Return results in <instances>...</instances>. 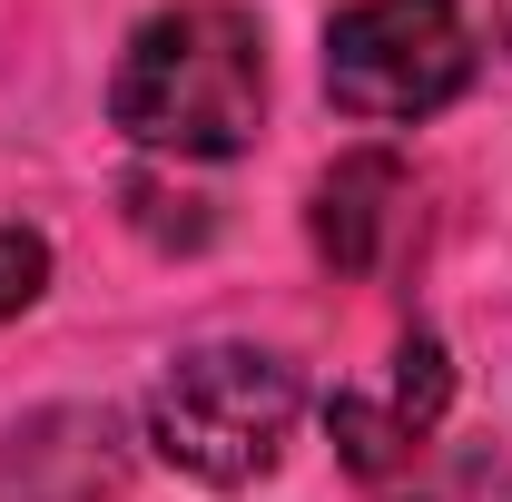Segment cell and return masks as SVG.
I'll list each match as a JSON object with an SVG mask.
<instances>
[{"label": "cell", "mask_w": 512, "mask_h": 502, "mask_svg": "<svg viewBox=\"0 0 512 502\" xmlns=\"http://www.w3.org/2000/svg\"><path fill=\"white\" fill-rule=\"evenodd\" d=\"M109 119L148 158H237L266 119V40L237 0L148 10L119 50Z\"/></svg>", "instance_id": "cell-1"}, {"label": "cell", "mask_w": 512, "mask_h": 502, "mask_svg": "<svg viewBox=\"0 0 512 502\" xmlns=\"http://www.w3.org/2000/svg\"><path fill=\"white\" fill-rule=\"evenodd\" d=\"M306 414V384L266 345H188L168 375L148 384V443L158 463H178L188 483L247 493L276 473V453Z\"/></svg>", "instance_id": "cell-2"}, {"label": "cell", "mask_w": 512, "mask_h": 502, "mask_svg": "<svg viewBox=\"0 0 512 502\" xmlns=\"http://www.w3.org/2000/svg\"><path fill=\"white\" fill-rule=\"evenodd\" d=\"M473 20L463 0H355L325 20V99L365 128H414L473 89Z\"/></svg>", "instance_id": "cell-3"}, {"label": "cell", "mask_w": 512, "mask_h": 502, "mask_svg": "<svg viewBox=\"0 0 512 502\" xmlns=\"http://www.w3.org/2000/svg\"><path fill=\"white\" fill-rule=\"evenodd\" d=\"M394 207H404V168L384 158V148H355V158H335L316 178V256L335 276H365L384 256V227H394Z\"/></svg>", "instance_id": "cell-4"}, {"label": "cell", "mask_w": 512, "mask_h": 502, "mask_svg": "<svg viewBox=\"0 0 512 502\" xmlns=\"http://www.w3.org/2000/svg\"><path fill=\"white\" fill-rule=\"evenodd\" d=\"M444 404H453V365H444V335H424V325H414V335L394 345V404H384V414H394V424H404L414 443H434Z\"/></svg>", "instance_id": "cell-5"}, {"label": "cell", "mask_w": 512, "mask_h": 502, "mask_svg": "<svg viewBox=\"0 0 512 502\" xmlns=\"http://www.w3.org/2000/svg\"><path fill=\"white\" fill-rule=\"evenodd\" d=\"M40 286H50V237L40 227H0V315L40 306Z\"/></svg>", "instance_id": "cell-6"}, {"label": "cell", "mask_w": 512, "mask_h": 502, "mask_svg": "<svg viewBox=\"0 0 512 502\" xmlns=\"http://www.w3.org/2000/svg\"><path fill=\"white\" fill-rule=\"evenodd\" d=\"M493 40H503V50H512V0H493Z\"/></svg>", "instance_id": "cell-7"}]
</instances>
